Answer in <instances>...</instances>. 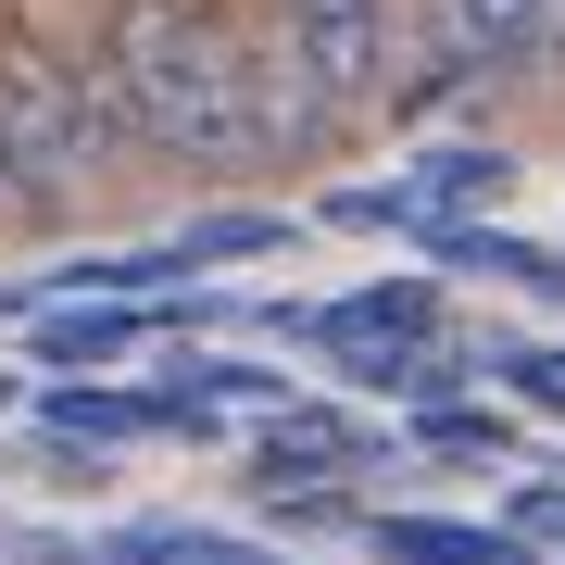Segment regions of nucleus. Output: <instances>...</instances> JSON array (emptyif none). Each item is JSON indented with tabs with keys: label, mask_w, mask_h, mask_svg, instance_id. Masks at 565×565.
<instances>
[{
	"label": "nucleus",
	"mask_w": 565,
	"mask_h": 565,
	"mask_svg": "<svg viewBox=\"0 0 565 565\" xmlns=\"http://www.w3.org/2000/svg\"><path fill=\"white\" fill-rule=\"evenodd\" d=\"M76 39L151 177H189V189L277 177V126H264V76H252V0H88Z\"/></svg>",
	"instance_id": "f257e3e1"
},
{
	"label": "nucleus",
	"mask_w": 565,
	"mask_h": 565,
	"mask_svg": "<svg viewBox=\"0 0 565 565\" xmlns=\"http://www.w3.org/2000/svg\"><path fill=\"white\" fill-rule=\"evenodd\" d=\"M0 139H13V177H25V226H76L139 163L88 39L51 25L39 0H0Z\"/></svg>",
	"instance_id": "f03ea898"
},
{
	"label": "nucleus",
	"mask_w": 565,
	"mask_h": 565,
	"mask_svg": "<svg viewBox=\"0 0 565 565\" xmlns=\"http://www.w3.org/2000/svg\"><path fill=\"white\" fill-rule=\"evenodd\" d=\"M277 13L289 63H302L327 139L352 126H403V88H415V0H264Z\"/></svg>",
	"instance_id": "7ed1b4c3"
},
{
	"label": "nucleus",
	"mask_w": 565,
	"mask_h": 565,
	"mask_svg": "<svg viewBox=\"0 0 565 565\" xmlns=\"http://www.w3.org/2000/svg\"><path fill=\"white\" fill-rule=\"evenodd\" d=\"M465 88H553V0H415L403 114H440Z\"/></svg>",
	"instance_id": "20e7f679"
},
{
	"label": "nucleus",
	"mask_w": 565,
	"mask_h": 565,
	"mask_svg": "<svg viewBox=\"0 0 565 565\" xmlns=\"http://www.w3.org/2000/svg\"><path fill=\"white\" fill-rule=\"evenodd\" d=\"M452 327V289L440 277H364L352 302H315V352H340L364 390H390V364L427 352Z\"/></svg>",
	"instance_id": "39448f33"
},
{
	"label": "nucleus",
	"mask_w": 565,
	"mask_h": 565,
	"mask_svg": "<svg viewBox=\"0 0 565 565\" xmlns=\"http://www.w3.org/2000/svg\"><path fill=\"white\" fill-rule=\"evenodd\" d=\"M364 465H377V440H352L315 390H302V403H277V415H264V440H252V478H264V490H340V478H364Z\"/></svg>",
	"instance_id": "423d86ee"
},
{
	"label": "nucleus",
	"mask_w": 565,
	"mask_h": 565,
	"mask_svg": "<svg viewBox=\"0 0 565 565\" xmlns=\"http://www.w3.org/2000/svg\"><path fill=\"white\" fill-rule=\"evenodd\" d=\"M39 364L51 377H114L126 352L151 340V302H126V289H76V302H39Z\"/></svg>",
	"instance_id": "0eeeda50"
},
{
	"label": "nucleus",
	"mask_w": 565,
	"mask_h": 565,
	"mask_svg": "<svg viewBox=\"0 0 565 565\" xmlns=\"http://www.w3.org/2000/svg\"><path fill=\"white\" fill-rule=\"evenodd\" d=\"M427 252L440 264H465V277H490V289H527L541 315H565V252H541V239H515V226H427Z\"/></svg>",
	"instance_id": "6e6552de"
},
{
	"label": "nucleus",
	"mask_w": 565,
	"mask_h": 565,
	"mask_svg": "<svg viewBox=\"0 0 565 565\" xmlns=\"http://www.w3.org/2000/svg\"><path fill=\"white\" fill-rule=\"evenodd\" d=\"M415 214L427 226H478L490 202H503V189H515V151H490V139H452V151H415Z\"/></svg>",
	"instance_id": "1a4fd4ad"
},
{
	"label": "nucleus",
	"mask_w": 565,
	"mask_h": 565,
	"mask_svg": "<svg viewBox=\"0 0 565 565\" xmlns=\"http://www.w3.org/2000/svg\"><path fill=\"white\" fill-rule=\"evenodd\" d=\"M377 565H541L515 527H465V515H364Z\"/></svg>",
	"instance_id": "9d476101"
},
{
	"label": "nucleus",
	"mask_w": 565,
	"mask_h": 565,
	"mask_svg": "<svg viewBox=\"0 0 565 565\" xmlns=\"http://www.w3.org/2000/svg\"><path fill=\"white\" fill-rule=\"evenodd\" d=\"M163 252H177V277H226V264H264V252H289V214H264V202H226V214H189Z\"/></svg>",
	"instance_id": "9b49d317"
},
{
	"label": "nucleus",
	"mask_w": 565,
	"mask_h": 565,
	"mask_svg": "<svg viewBox=\"0 0 565 565\" xmlns=\"http://www.w3.org/2000/svg\"><path fill=\"white\" fill-rule=\"evenodd\" d=\"M163 390H189V403H252V415H277V403H302V390H289V364H252V352H189L177 340V364H163Z\"/></svg>",
	"instance_id": "f8f14e48"
},
{
	"label": "nucleus",
	"mask_w": 565,
	"mask_h": 565,
	"mask_svg": "<svg viewBox=\"0 0 565 565\" xmlns=\"http://www.w3.org/2000/svg\"><path fill=\"white\" fill-rule=\"evenodd\" d=\"M88 565H289V553H264V541H226V527H177V515H151V527H114Z\"/></svg>",
	"instance_id": "ddd939ff"
},
{
	"label": "nucleus",
	"mask_w": 565,
	"mask_h": 565,
	"mask_svg": "<svg viewBox=\"0 0 565 565\" xmlns=\"http://www.w3.org/2000/svg\"><path fill=\"white\" fill-rule=\"evenodd\" d=\"M415 452H440V465H503L515 427L490 415V403H415Z\"/></svg>",
	"instance_id": "4468645a"
},
{
	"label": "nucleus",
	"mask_w": 565,
	"mask_h": 565,
	"mask_svg": "<svg viewBox=\"0 0 565 565\" xmlns=\"http://www.w3.org/2000/svg\"><path fill=\"white\" fill-rule=\"evenodd\" d=\"M490 377H515L541 415H565V352L553 340H490Z\"/></svg>",
	"instance_id": "2eb2a0df"
},
{
	"label": "nucleus",
	"mask_w": 565,
	"mask_h": 565,
	"mask_svg": "<svg viewBox=\"0 0 565 565\" xmlns=\"http://www.w3.org/2000/svg\"><path fill=\"white\" fill-rule=\"evenodd\" d=\"M503 527H515L527 553H541V541H565V478H515V503H503Z\"/></svg>",
	"instance_id": "dca6fc26"
},
{
	"label": "nucleus",
	"mask_w": 565,
	"mask_h": 565,
	"mask_svg": "<svg viewBox=\"0 0 565 565\" xmlns=\"http://www.w3.org/2000/svg\"><path fill=\"white\" fill-rule=\"evenodd\" d=\"M25 226V177H13V139H0V239Z\"/></svg>",
	"instance_id": "f3484780"
},
{
	"label": "nucleus",
	"mask_w": 565,
	"mask_h": 565,
	"mask_svg": "<svg viewBox=\"0 0 565 565\" xmlns=\"http://www.w3.org/2000/svg\"><path fill=\"white\" fill-rule=\"evenodd\" d=\"M13 315H39V277H0V327Z\"/></svg>",
	"instance_id": "a211bd4d"
},
{
	"label": "nucleus",
	"mask_w": 565,
	"mask_h": 565,
	"mask_svg": "<svg viewBox=\"0 0 565 565\" xmlns=\"http://www.w3.org/2000/svg\"><path fill=\"white\" fill-rule=\"evenodd\" d=\"M553 88H565V0H553Z\"/></svg>",
	"instance_id": "6ab92c4d"
},
{
	"label": "nucleus",
	"mask_w": 565,
	"mask_h": 565,
	"mask_svg": "<svg viewBox=\"0 0 565 565\" xmlns=\"http://www.w3.org/2000/svg\"><path fill=\"white\" fill-rule=\"evenodd\" d=\"M0 403H25V377H0Z\"/></svg>",
	"instance_id": "aec40b11"
}]
</instances>
